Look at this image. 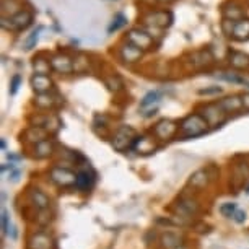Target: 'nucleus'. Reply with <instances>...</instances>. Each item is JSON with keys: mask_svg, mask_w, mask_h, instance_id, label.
<instances>
[{"mask_svg": "<svg viewBox=\"0 0 249 249\" xmlns=\"http://www.w3.org/2000/svg\"><path fill=\"white\" fill-rule=\"evenodd\" d=\"M246 194H249V186L246 187Z\"/></svg>", "mask_w": 249, "mask_h": 249, "instance_id": "c03bdc74", "label": "nucleus"}, {"mask_svg": "<svg viewBox=\"0 0 249 249\" xmlns=\"http://www.w3.org/2000/svg\"><path fill=\"white\" fill-rule=\"evenodd\" d=\"M223 15H225V20L238 21L243 18V8L236 2H230L228 5L223 7Z\"/></svg>", "mask_w": 249, "mask_h": 249, "instance_id": "5701e85b", "label": "nucleus"}, {"mask_svg": "<svg viewBox=\"0 0 249 249\" xmlns=\"http://www.w3.org/2000/svg\"><path fill=\"white\" fill-rule=\"evenodd\" d=\"M160 98H161V93L157 91V90L148 91L147 95L142 98V101H140V111H142V114L145 117H150L157 112V106L160 103Z\"/></svg>", "mask_w": 249, "mask_h": 249, "instance_id": "6e6552de", "label": "nucleus"}, {"mask_svg": "<svg viewBox=\"0 0 249 249\" xmlns=\"http://www.w3.org/2000/svg\"><path fill=\"white\" fill-rule=\"evenodd\" d=\"M178 129H179V125H178L175 121L161 119V121H158L157 124H155L153 135L158 140H170V139H173L176 135Z\"/></svg>", "mask_w": 249, "mask_h": 249, "instance_id": "423d86ee", "label": "nucleus"}, {"mask_svg": "<svg viewBox=\"0 0 249 249\" xmlns=\"http://www.w3.org/2000/svg\"><path fill=\"white\" fill-rule=\"evenodd\" d=\"M135 139H137V134H135V130L132 127H129V125H121L114 132V135H112V147H114L117 152H124V150L134 147Z\"/></svg>", "mask_w": 249, "mask_h": 249, "instance_id": "f03ea898", "label": "nucleus"}, {"mask_svg": "<svg viewBox=\"0 0 249 249\" xmlns=\"http://www.w3.org/2000/svg\"><path fill=\"white\" fill-rule=\"evenodd\" d=\"M28 249H54V239L44 231H37L28 239Z\"/></svg>", "mask_w": 249, "mask_h": 249, "instance_id": "9d476101", "label": "nucleus"}, {"mask_svg": "<svg viewBox=\"0 0 249 249\" xmlns=\"http://www.w3.org/2000/svg\"><path fill=\"white\" fill-rule=\"evenodd\" d=\"M51 65L59 73H70L73 70V60L67 54H55L51 59Z\"/></svg>", "mask_w": 249, "mask_h": 249, "instance_id": "ddd939ff", "label": "nucleus"}, {"mask_svg": "<svg viewBox=\"0 0 249 249\" xmlns=\"http://www.w3.org/2000/svg\"><path fill=\"white\" fill-rule=\"evenodd\" d=\"M202 116L204 119L209 122V125H222L225 121H227V112L222 109V106L218 103H212V105H205L202 107Z\"/></svg>", "mask_w": 249, "mask_h": 249, "instance_id": "39448f33", "label": "nucleus"}, {"mask_svg": "<svg viewBox=\"0 0 249 249\" xmlns=\"http://www.w3.org/2000/svg\"><path fill=\"white\" fill-rule=\"evenodd\" d=\"M233 220L236 223H244V222H246V212H244V210H239L238 209L236 213L233 215Z\"/></svg>", "mask_w": 249, "mask_h": 249, "instance_id": "ea45409f", "label": "nucleus"}, {"mask_svg": "<svg viewBox=\"0 0 249 249\" xmlns=\"http://www.w3.org/2000/svg\"><path fill=\"white\" fill-rule=\"evenodd\" d=\"M173 23V15L170 12H157L150 15V25L157 28H166Z\"/></svg>", "mask_w": 249, "mask_h": 249, "instance_id": "412c9836", "label": "nucleus"}, {"mask_svg": "<svg viewBox=\"0 0 249 249\" xmlns=\"http://www.w3.org/2000/svg\"><path fill=\"white\" fill-rule=\"evenodd\" d=\"M178 210H179V213H182L184 217H192V215H196L199 212V204H197V200H192V199H182L179 202V205H178Z\"/></svg>", "mask_w": 249, "mask_h": 249, "instance_id": "b1692460", "label": "nucleus"}, {"mask_svg": "<svg viewBox=\"0 0 249 249\" xmlns=\"http://www.w3.org/2000/svg\"><path fill=\"white\" fill-rule=\"evenodd\" d=\"M88 69V60L83 54L77 55V57L73 59V70L75 72H83V70Z\"/></svg>", "mask_w": 249, "mask_h": 249, "instance_id": "72a5a7b5", "label": "nucleus"}, {"mask_svg": "<svg viewBox=\"0 0 249 249\" xmlns=\"http://www.w3.org/2000/svg\"><path fill=\"white\" fill-rule=\"evenodd\" d=\"M228 62L236 70L249 69V55L244 53H238V51H231L228 55Z\"/></svg>", "mask_w": 249, "mask_h": 249, "instance_id": "6ab92c4d", "label": "nucleus"}, {"mask_svg": "<svg viewBox=\"0 0 249 249\" xmlns=\"http://www.w3.org/2000/svg\"><path fill=\"white\" fill-rule=\"evenodd\" d=\"M30 83H31V88L37 93V95L49 93L51 90H53V87H54L53 80H51L48 75H37V73L33 75Z\"/></svg>", "mask_w": 249, "mask_h": 249, "instance_id": "f8f14e48", "label": "nucleus"}, {"mask_svg": "<svg viewBox=\"0 0 249 249\" xmlns=\"http://www.w3.org/2000/svg\"><path fill=\"white\" fill-rule=\"evenodd\" d=\"M95 179H96V176L90 168H88V170H80L77 173V184L75 186L82 192H90L93 184H95Z\"/></svg>", "mask_w": 249, "mask_h": 249, "instance_id": "4468645a", "label": "nucleus"}, {"mask_svg": "<svg viewBox=\"0 0 249 249\" xmlns=\"http://www.w3.org/2000/svg\"><path fill=\"white\" fill-rule=\"evenodd\" d=\"M125 25H127V17L122 15V13H117V15H114V18H112V23L109 25V28H107V33L112 35L114 31L121 30V28Z\"/></svg>", "mask_w": 249, "mask_h": 249, "instance_id": "c756f323", "label": "nucleus"}, {"mask_svg": "<svg viewBox=\"0 0 249 249\" xmlns=\"http://www.w3.org/2000/svg\"><path fill=\"white\" fill-rule=\"evenodd\" d=\"M30 202L36 207V210L43 212V210H46V209L49 207L51 199L44 194L43 191H39V189H31V191H30Z\"/></svg>", "mask_w": 249, "mask_h": 249, "instance_id": "dca6fc26", "label": "nucleus"}, {"mask_svg": "<svg viewBox=\"0 0 249 249\" xmlns=\"http://www.w3.org/2000/svg\"><path fill=\"white\" fill-rule=\"evenodd\" d=\"M160 241H161V248H163V249H176V248L182 246L179 234L171 233V231L164 233L163 236H161V239H160Z\"/></svg>", "mask_w": 249, "mask_h": 249, "instance_id": "a878e982", "label": "nucleus"}, {"mask_svg": "<svg viewBox=\"0 0 249 249\" xmlns=\"http://www.w3.org/2000/svg\"><path fill=\"white\" fill-rule=\"evenodd\" d=\"M241 98H243V107L249 111V93H244V95H241Z\"/></svg>", "mask_w": 249, "mask_h": 249, "instance_id": "a19ab883", "label": "nucleus"}, {"mask_svg": "<svg viewBox=\"0 0 249 249\" xmlns=\"http://www.w3.org/2000/svg\"><path fill=\"white\" fill-rule=\"evenodd\" d=\"M49 178H51V181L59 187H72L77 184V173H73L72 170H67V168H62V166H54L53 170L49 171Z\"/></svg>", "mask_w": 249, "mask_h": 249, "instance_id": "7ed1b4c3", "label": "nucleus"}, {"mask_svg": "<svg viewBox=\"0 0 249 249\" xmlns=\"http://www.w3.org/2000/svg\"><path fill=\"white\" fill-rule=\"evenodd\" d=\"M220 78L225 80V82H231V83H239V85H244V87H248L249 88V80L246 78H243L241 75H238V73H231V72H222L218 75Z\"/></svg>", "mask_w": 249, "mask_h": 249, "instance_id": "c85d7f7f", "label": "nucleus"}, {"mask_svg": "<svg viewBox=\"0 0 249 249\" xmlns=\"http://www.w3.org/2000/svg\"><path fill=\"white\" fill-rule=\"evenodd\" d=\"M176 249H186L184 246H179V248H176Z\"/></svg>", "mask_w": 249, "mask_h": 249, "instance_id": "a18cd8bd", "label": "nucleus"}, {"mask_svg": "<svg viewBox=\"0 0 249 249\" xmlns=\"http://www.w3.org/2000/svg\"><path fill=\"white\" fill-rule=\"evenodd\" d=\"M143 55V51H140L137 46L130 44L129 41L124 44L119 46V57L121 60H124L125 64H134V62H139Z\"/></svg>", "mask_w": 249, "mask_h": 249, "instance_id": "1a4fd4ad", "label": "nucleus"}, {"mask_svg": "<svg viewBox=\"0 0 249 249\" xmlns=\"http://www.w3.org/2000/svg\"><path fill=\"white\" fill-rule=\"evenodd\" d=\"M35 105L41 109H49L55 105V98L51 93H43V95H37L35 98Z\"/></svg>", "mask_w": 249, "mask_h": 249, "instance_id": "cd10ccee", "label": "nucleus"}, {"mask_svg": "<svg viewBox=\"0 0 249 249\" xmlns=\"http://www.w3.org/2000/svg\"><path fill=\"white\" fill-rule=\"evenodd\" d=\"M2 171H3V173H7V171H8V181H12V182H17L18 179H20V176H21V171L18 170L15 163L3 164V166H2Z\"/></svg>", "mask_w": 249, "mask_h": 249, "instance_id": "7c9ffc66", "label": "nucleus"}, {"mask_svg": "<svg viewBox=\"0 0 249 249\" xmlns=\"http://www.w3.org/2000/svg\"><path fill=\"white\" fill-rule=\"evenodd\" d=\"M106 85L109 87V90H112V91H119V90H122L124 83H122V80L119 77H111L106 80Z\"/></svg>", "mask_w": 249, "mask_h": 249, "instance_id": "f704fd0d", "label": "nucleus"}, {"mask_svg": "<svg viewBox=\"0 0 249 249\" xmlns=\"http://www.w3.org/2000/svg\"><path fill=\"white\" fill-rule=\"evenodd\" d=\"M20 85H21V77L20 75H13L12 77V82H10V95L13 96V95H17V91H18V88H20Z\"/></svg>", "mask_w": 249, "mask_h": 249, "instance_id": "e433bc0d", "label": "nucleus"}, {"mask_svg": "<svg viewBox=\"0 0 249 249\" xmlns=\"http://www.w3.org/2000/svg\"><path fill=\"white\" fill-rule=\"evenodd\" d=\"M236 210H238V205L234 204V202H227V204H223L220 207V213L227 218H233V215L236 213Z\"/></svg>", "mask_w": 249, "mask_h": 249, "instance_id": "473e14b6", "label": "nucleus"}, {"mask_svg": "<svg viewBox=\"0 0 249 249\" xmlns=\"http://www.w3.org/2000/svg\"><path fill=\"white\" fill-rule=\"evenodd\" d=\"M51 69H53V65H51L49 60H46L43 57H35V59H33V70H35V73L48 75L51 72Z\"/></svg>", "mask_w": 249, "mask_h": 249, "instance_id": "bb28decb", "label": "nucleus"}, {"mask_svg": "<svg viewBox=\"0 0 249 249\" xmlns=\"http://www.w3.org/2000/svg\"><path fill=\"white\" fill-rule=\"evenodd\" d=\"M8 230H10V217H8L7 210L2 209V233H8Z\"/></svg>", "mask_w": 249, "mask_h": 249, "instance_id": "58836bf2", "label": "nucleus"}, {"mask_svg": "<svg viewBox=\"0 0 249 249\" xmlns=\"http://www.w3.org/2000/svg\"><path fill=\"white\" fill-rule=\"evenodd\" d=\"M218 105L222 106V109L227 112H236L239 109H243V98L239 95H231V96H227L223 100L218 101Z\"/></svg>", "mask_w": 249, "mask_h": 249, "instance_id": "f3484780", "label": "nucleus"}, {"mask_svg": "<svg viewBox=\"0 0 249 249\" xmlns=\"http://www.w3.org/2000/svg\"><path fill=\"white\" fill-rule=\"evenodd\" d=\"M234 25H236V21L233 20H223L222 21V30L227 36H231L233 35V30H234Z\"/></svg>", "mask_w": 249, "mask_h": 249, "instance_id": "4c0bfd02", "label": "nucleus"}, {"mask_svg": "<svg viewBox=\"0 0 249 249\" xmlns=\"http://www.w3.org/2000/svg\"><path fill=\"white\" fill-rule=\"evenodd\" d=\"M132 148L140 155H150L157 150V143H155L153 139H150L148 135H140V137L135 139Z\"/></svg>", "mask_w": 249, "mask_h": 249, "instance_id": "2eb2a0df", "label": "nucleus"}, {"mask_svg": "<svg viewBox=\"0 0 249 249\" xmlns=\"http://www.w3.org/2000/svg\"><path fill=\"white\" fill-rule=\"evenodd\" d=\"M160 2H173V0H160Z\"/></svg>", "mask_w": 249, "mask_h": 249, "instance_id": "37998d69", "label": "nucleus"}, {"mask_svg": "<svg viewBox=\"0 0 249 249\" xmlns=\"http://www.w3.org/2000/svg\"><path fill=\"white\" fill-rule=\"evenodd\" d=\"M41 31H43V26H37L36 30L28 36V39L25 41V49L26 51H31L33 48H36V43H37V39H39Z\"/></svg>", "mask_w": 249, "mask_h": 249, "instance_id": "2f4dec72", "label": "nucleus"}, {"mask_svg": "<svg viewBox=\"0 0 249 249\" xmlns=\"http://www.w3.org/2000/svg\"><path fill=\"white\" fill-rule=\"evenodd\" d=\"M220 93H223L222 87H209V88H202V90H199V95H202V96L220 95Z\"/></svg>", "mask_w": 249, "mask_h": 249, "instance_id": "c9c22d12", "label": "nucleus"}, {"mask_svg": "<svg viewBox=\"0 0 249 249\" xmlns=\"http://www.w3.org/2000/svg\"><path fill=\"white\" fill-rule=\"evenodd\" d=\"M54 152V143L51 140H43V142L36 143L33 147V157L37 158V160H44V158H49L51 155Z\"/></svg>", "mask_w": 249, "mask_h": 249, "instance_id": "a211bd4d", "label": "nucleus"}, {"mask_svg": "<svg viewBox=\"0 0 249 249\" xmlns=\"http://www.w3.org/2000/svg\"><path fill=\"white\" fill-rule=\"evenodd\" d=\"M127 41L130 44L137 46L140 51H148L152 49L153 46V37L152 35H148L147 31L139 30V28H134L127 33Z\"/></svg>", "mask_w": 249, "mask_h": 249, "instance_id": "0eeeda50", "label": "nucleus"}, {"mask_svg": "<svg viewBox=\"0 0 249 249\" xmlns=\"http://www.w3.org/2000/svg\"><path fill=\"white\" fill-rule=\"evenodd\" d=\"M231 37H233V39H236V41L249 39V18H241V20L236 21Z\"/></svg>", "mask_w": 249, "mask_h": 249, "instance_id": "aec40b11", "label": "nucleus"}, {"mask_svg": "<svg viewBox=\"0 0 249 249\" xmlns=\"http://www.w3.org/2000/svg\"><path fill=\"white\" fill-rule=\"evenodd\" d=\"M46 130L43 127H39V125H31L30 129L25 132V140L30 143H39L43 142V140H46Z\"/></svg>", "mask_w": 249, "mask_h": 249, "instance_id": "4be33fe9", "label": "nucleus"}, {"mask_svg": "<svg viewBox=\"0 0 249 249\" xmlns=\"http://www.w3.org/2000/svg\"><path fill=\"white\" fill-rule=\"evenodd\" d=\"M179 130L184 139H196L204 135L209 130V122L204 119L202 114H197L196 112V114H189L181 121Z\"/></svg>", "mask_w": 249, "mask_h": 249, "instance_id": "f257e3e1", "label": "nucleus"}, {"mask_svg": "<svg viewBox=\"0 0 249 249\" xmlns=\"http://www.w3.org/2000/svg\"><path fill=\"white\" fill-rule=\"evenodd\" d=\"M33 21V15L28 10H20L17 12L15 15H12L10 18H2V26L5 28V30H25L31 25Z\"/></svg>", "mask_w": 249, "mask_h": 249, "instance_id": "20e7f679", "label": "nucleus"}, {"mask_svg": "<svg viewBox=\"0 0 249 249\" xmlns=\"http://www.w3.org/2000/svg\"><path fill=\"white\" fill-rule=\"evenodd\" d=\"M207 184H209V173L205 170L196 171L189 179V186L194 187V189H204Z\"/></svg>", "mask_w": 249, "mask_h": 249, "instance_id": "393cba45", "label": "nucleus"}, {"mask_svg": "<svg viewBox=\"0 0 249 249\" xmlns=\"http://www.w3.org/2000/svg\"><path fill=\"white\" fill-rule=\"evenodd\" d=\"M8 234H10L12 239H17V228L15 227H10V230H8Z\"/></svg>", "mask_w": 249, "mask_h": 249, "instance_id": "79ce46f5", "label": "nucleus"}, {"mask_svg": "<svg viewBox=\"0 0 249 249\" xmlns=\"http://www.w3.org/2000/svg\"><path fill=\"white\" fill-rule=\"evenodd\" d=\"M189 64L192 65V69H205L209 67L210 64L213 62V57H212V53L209 49H202V51H197V53L191 54L189 55Z\"/></svg>", "mask_w": 249, "mask_h": 249, "instance_id": "9b49d317", "label": "nucleus"}]
</instances>
